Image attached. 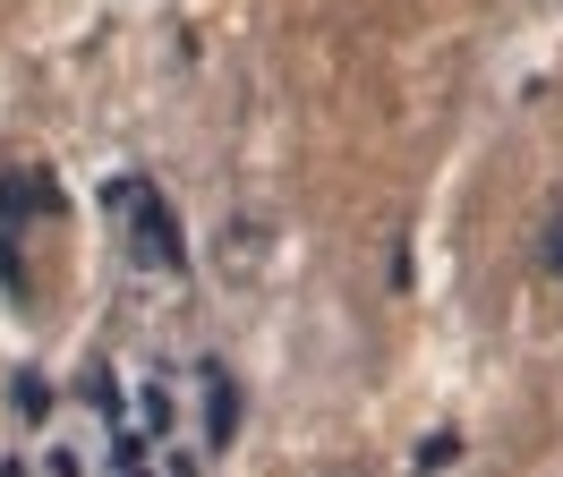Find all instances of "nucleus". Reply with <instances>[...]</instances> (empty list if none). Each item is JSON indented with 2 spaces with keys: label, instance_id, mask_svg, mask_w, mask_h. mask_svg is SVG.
Instances as JSON below:
<instances>
[{
  "label": "nucleus",
  "instance_id": "obj_1",
  "mask_svg": "<svg viewBox=\"0 0 563 477\" xmlns=\"http://www.w3.org/2000/svg\"><path fill=\"white\" fill-rule=\"evenodd\" d=\"M111 204H120V222H129V247H137V256H154V273H188L179 222H172V204H163V188H154V179H120V188H111Z\"/></svg>",
  "mask_w": 563,
  "mask_h": 477
},
{
  "label": "nucleus",
  "instance_id": "obj_2",
  "mask_svg": "<svg viewBox=\"0 0 563 477\" xmlns=\"http://www.w3.org/2000/svg\"><path fill=\"white\" fill-rule=\"evenodd\" d=\"M274 247H282V222L265 204H240V213H222V231H213V273H222L231 290H247L256 273L274 265Z\"/></svg>",
  "mask_w": 563,
  "mask_h": 477
},
{
  "label": "nucleus",
  "instance_id": "obj_3",
  "mask_svg": "<svg viewBox=\"0 0 563 477\" xmlns=\"http://www.w3.org/2000/svg\"><path fill=\"white\" fill-rule=\"evenodd\" d=\"M197 435H206V452H231V435H240V384H231V367H197Z\"/></svg>",
  "mask_w": 563,
  "mask_h": 477
},
{
  "label": "nucleus",
  "instance_id": "obj_4",
  "mask_svg": "<svg viewBox=\"0 0 563 477\" xmlns=\"http://www.w3.org/2000/svg\"><path fill=\"white\" fill-rule=\"evenodd\" d=\"M26 213H60V188L43 170H0V222H26Z\"/></svg>",
  "mask_w": 563,
  "mask_h": 477
},
{
  "label": "nucleus",
  "instance_id": "obj_5",
  "mask_svg": "<svg viewBox=\"0 0 563 477\" xmlns=\"http://www.w3.org/2000/svg\"><path fill=\"white\" fill-rule=\"evenodd\" d=\"M9 401H18V418H26V426H43V418H52V384H43L35 367H18V384H9Z\"/></svg>",
  "mask_w": 563,
  "mask_h": 477
},
{
  "label": "nucleus",
  "instance_id": "obj_6",
  "mask_svg": "<svg viewBox=\"0 0 563 477\" xmlns=\"http://www.w3.org/2000/svg\"><path fill=\"white\" fill-rule=\"evenodd\" d=\"M453 461H461V435H427L419 452H410V469H419V477H435V469H453Z\"/></svg>",
  "mask_w": 563,
  "mask_h": 477
},
{
  "label": "nucleus",
  "instance_id": "obj_7",
  "mask_svg": "<svg viewBox=\"0 0 563 477\" xmlns=\"http://www.w3.org/2000/svg\"><path fill=\"white\" fill-rule=\"evenodd\" d=\"M538 273H555V281H563V204L538 222Z\"/></svg>",
  "mask_w": 563,
  "mask_h": 477
},
{
  "label": "nucleus",
  "instance_id": "obj_8",
  "mask_svg": "<svg viewBox=\"0 0 563 477\" xmlns=\"http://www.w3.org/2000/svg\"><path fill=\"white\" fill-rule=\"evenodd\" d=\"M137 409H145V443H163V435H172V392H163V384H145Z\"/></svg>",
  "mask_w": 563,
  "mask_h": 477
},
{
  "label": "nucleus",
  "instance_id": "obj_9",
  "mask_svg": "<svg viewBox=\"0 0 563 477\" xmlns=\"http://www.w3.org/2000/svg\"><path fill=\"white\" fill-rule=\"evenodd\" d=\"M43 477H86V461H77L69 443H60V452H43Z\"/></svg>",
  "mask_w": 563,
  "mask_h": 477
},
{
  "label": "nucleus",
  "instance_id": "obj_10",
  "mask_svg": "<svg viewBox=\"0 0 563 477\" xmlns=\"http://www.w3.org/2000/svg\"><path fill=\"white\" fill-rule=\"evenodd\" d=\"M163 477H197V461H188V452H172V461H163Z\"/></svg>",
  "mask_w": 563,
  "mask_h": 477
},
{
  "label": "nucleus",
  "instance_id": "obj_11",
  "mask_svg": "<svg viewBox=\"0 0 563 477\" xmlns=\"http://www.w3.org/2000/svg\"><path fill=\"white\" fill-rule=\"evenodd\" d=\"M0 477H26V461H18V452H9V461H0Z\"/></svg>",
  "mask_w": 563,
  "mask_h": 477
}]
</instances>
